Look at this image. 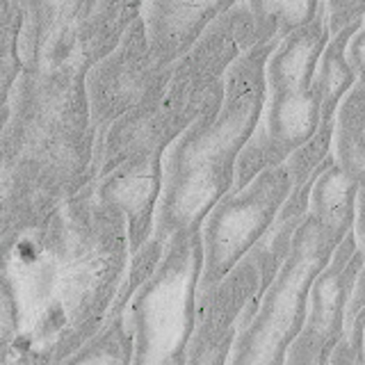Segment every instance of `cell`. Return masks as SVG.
<instances>
[{
	"mask_svg": "<svg viewBox=\"0 0 365 365\" xmlns=\"http://www.w3.org/2000/svg\"><path fill=\"white\" fill-rule=\"evenodd\" d=\"M342 240L319 224L311 212L304 217L288 258L267 283L256 315L237 336L228 363H285L288 347L306 322L313 281Z\"/></svg>",
	"mask_w": 365,
	"mask_h": 365,
	"instance_id": "5",
	"label": "cell"
},
{
	"mask_svg": "<svg viewBox=\"0 0 365 365\" xmlns=\"http://www.w3.org/2000/svg\"><path fill=\"white\" fill-rule=\"evenodd\" d=\"M347 60L359 80H365V16L347 43Z\"/></svg>",
	"mask_w": 365,
	"mask_h": 365,
	"instance_id": "17",
	"label": "cell"
},
{
	"mask_svg": "<svg viewBox=\"0 0 365 365\" xmlns=\"http://www.w3.org/2000/svg\"><path fill=\"white\" fill-rule=\"evenodd\" d=\"M331 39L324 5L304 28L274 46L265 64V106L254 135L237 158L235 187L262 169L285 163L315 135L319 125V91L315 73Z\"/></svg>",
	"mask_w": 365,
	"mask_h": 365,
	"instance_id": "3",
	"label": "cell"
},
{
	"mask_svg": "<svg viewBox=\"0 0 365 365\" xmlns=\"http://www.w3.org/2000/svg\"><path fill=\"white\" fill-rule=\"evenodd\" d=\"M363 327H365V260L349 297V306L345 315V334H342L334 354H331L329 363H361Z\"/></svg>",
	"mask_w": 365,
	"mask_h": 365,
	"instance_id": "15",
	"label": "cell"
},
{
	"mask_svg": "<svg viewBox=\"0 0 365 365\" xmlns=\"http://www.w3.org/2000/svg\"><path fill=\"white\" fill-rule=\"evenodd\" d=\"M365 260V249L349 233L336 247L334 256L313 281L308 297V313L299 336L285 354V363L324 365L345 334V315L354 283Z\"/></svg>",
	"mask_w": 365,
	"mask_h": 365,
	"instance_id": "8",
	"label": "cell"
},
{
	"mask_svg": "<svg viewBox=\"0 0 365 365\" xmlns=\"http://www.w3.org/2000/svg\"><path fill=\"white\" fill-rule=\"evenodd\" d=\"M279 41H258L240 55L212 87L201 112L163 155L153 237L201 228L203 217L235 187L237 158L254 135L265 106V64Z\"/></svg>",
	"mask_w": 365,
	"mask_h": 365,
	"instance_id": "2",
	"label": "cell"
},
{
	"mask_svg": "<svg viewBox=\"0 0 365 365\" xmlns=\"http://www.w3.org/2000/svg\"><path fill=\"white\" fill-rule=\"evenodd\" d=\"M203 272L201 228L176 231L123 311L133 363H185Z\"/></svg>",
	"mask_w": 365,
	"mask_h": 365,
	"instance_id": "4",
	"label": "cell"
},
{
	"mask_svg": "<svg viewBox=\"0 0 365 365\" xmlns=\"http://www.w3.org/2000/svg\"><path fill=\"white\" fill-rule=\"evenodd\" d=\"M237 3L240 0H144L148 48L160 64H174Z\"/></svg>",
	"mask_w": 365,
	"mask_h": 365,
	"instance_id": "10",
	"label": "cell"
},
{
	"mask_svg": "<svg viewBox=\"0 0 365 365\" xmlns=\"http://www.w3.org/2000/svg\"><path fill=\"white\" fill-rule=\"evenodd\" d=\"M356 197H359V182L354 180L345 169H342L334 151L317 169L311 201H308V212L315 220L334 231L340 240L354 233L356 224Z\"/></svg>",
	"mask_w": 365,
	"mask_h": 365,
	"instance_id": "11",
	"label": "cell"
},
{
	"mask_svg": "<svg viewBox=\"0 0 365 365\" xmlns=\"http://www.w3.org/2000/svg\"><path fill=\"white\" fill-rule=\"evenodd\" d=\"M256 21L260 41H281L317 14L322 0H245Z\"/></svg>",
	"mask_w": 365,
	"mask_h": 365,
	"instance_id": "14",
	"label": "cell"
},
{
	"mask_svg": "<svg viewBox=\"0 0 365 365\" xmlns=\"http://www.w3.org/2000/svg\"><path fill=\"white\" fill-rule=\"evenodd\" d=\"M331 151L359 187H365V80H359L340 103Z\"/></svg>",
	"mask_w": 365,
	"mask_h": 365,
	"instance_id": "13",
	"label": "cell"
},
{
	"mask_svg": "<svg viewBox=\"0 0 365 365\" xmlns=\"http://www.w3.org/2000/svg\"><path fill=\"white\" fill-rule=\"evenodd\" d=\"M5 237V363L71 361L106 327L130 265L128 224L94 182Z\"/></svg>",
	"mask_w": 365,
	"mask_h": 365,
	"instance_id": "1",
	"label": "cell"
},
{
	"mask_svg": "<svg viewBox=\"0 0 365 365\" xmlns=\"http://www.w3.org/2000/svg\"><path fill=\"white\" fill-rule=\"evenodd\" d=\"M294 187L285 163L262 169L247 185L233 187L201 222L203 272L199 292L222 281L277 222Z\"/></svg>",
	"mask_w": 365,
	"mask_h": 365,
	"instance_id": "6",
	"label": "cell"
},
{
	"mask_svg": "<svg viewBox=\"0 0 365 365\" xmlns=\"http://www.w3.org/2000/svg\"><path fill=\"white\" fill-rule=\"evenodd\" d=\"M322 5L331 37L365 16V0H322Z\"/></svg>",
	"mask_w": 365,
	"mask_h": 365,
	"instance_id": "16",
	"label": "cell"
},
{
	"mask_svg": "<svg viewBox=\"0 0 365 365\" xmlns=\"http://www.w3.org/2000/svg\"><path fill=\"white\" fill-rule=\"evenodd\" d=\"M361 363H365V327H363V338H361Z\"/></svg>",
	"mask_w": 365,
	"mask_h": 365,
	"instance_id": "18",
	"label": "cell"
},
{
	"mask_svg": "<svg viewBox=\"0 0 365 365\" xmlns=\"http://www.w3.org/2000/svg\"><path fill=\"white\" fill-rule=\"evenodd\" d=\"M361 21L342 28L329 39L319 57L315 85L319 91V125H336V112L349 89L359 83L356 73L347 60V43L351 34L359 30Z\"/></svg>",
	"mask_w": 365,
	"mask_h": 365,
	"instance_id": "12",
	"label": "cell"
},
{
	"mask_svg": "<svg viewBox=\"0 0 365 365\" xmlns=\"http://www.w3.org/2000/svg\"><path fill=\"white\" fill-rule=\"evenodd\" d=\"M265 288L267 279L260 260L249 251L222 281L201 290L185 363H228L235 340L256 315Z\"/></svg>",
	"mask_w": 365,
	"mask_h": 365,
	"instance_id": "7",
	"label": "cell"
},
{
	"mask_svg": "<svg viewBox=\"0 0 365 365\" xmlns=\"http://www.w3.org/2000/svg\"><path fill=\"white\" fill-rule=\"evenodd\" d=\"M165 151H144L128 158L94 182L98 197L119 208L128 224L130 256L137 254L155 231V215L163 194Z\"/></svg>",
	"mask_w": 365,
	"mask_h": 365,
	"instance_id": "9",
	"label": "cell"
}]
</instances>
